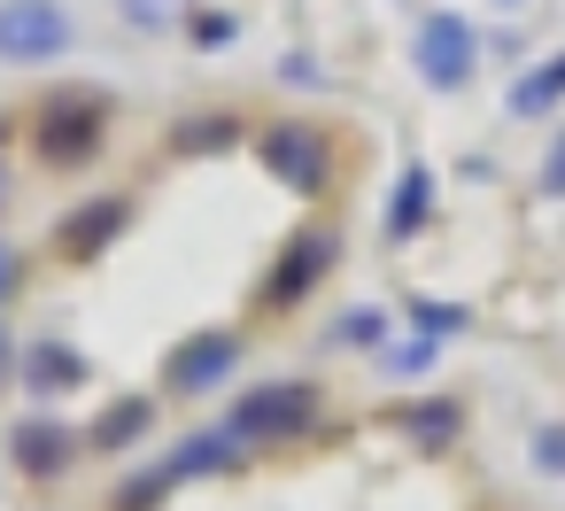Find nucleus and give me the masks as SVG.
Here are the masks:
<instances>
[{"label": "nucleus", "mask_w": 565, "mask_h": 511, "mask_svg": "<svg viewBox=\"0 0 565 511\" xmlns=\"http://www.w3.org/2000/svg\"><path fill=\"white\" fill-rule=\"evenodd\" d=\"M256 163H264L287 194H302V202H326V187H333V171H341L333 132H326V125H302V117L264 125V132H256Z\"/></svg>", "instance_id": "nucleus-3"}, {"label": "nucleus", "mask_w": 565, "mask_h": 511, "mask_svg": "<svg viewBox=\"0 0 565 511\" xmlns=\"http://www.w3.org/2000/svg\"><path fill=\"white\" fill-rule=\"evenodd\" d=\"M565 102V78H557V63H542V71H526L519 86H511V117H550Z\"/></svg>", "instance_id": "nucleus-19"}, {"label": "nucleus", "mask_w": 565, "mask_h": 511, "mask_svg": "<svg viewBox=\"0 0 565 511\" xmlns=\"http://www.w3.org/2000/svg\"><path fill=\"white\" fill-rule=\"evenodd\" d=\"M171 148H179V156H202V148H233V125H225V117H194V125H179V132H171Z\"/></svg>", "instance_id": "nucleus-21"}, {"label": "nucleus", "mask_w": 565, "mask_h": 511, "mask_svg": "<svg viewBox=\"0 0 565 511\" xmlns=\"http://www.w3.org/2000/svg\"><path fill=\"white\" fill-rule=\"evenodd\" d=\"M434 202H441V187H434V171H426V163L395 171V194H387V241H395V248H403V241H418V233H426V217H434Z\"/></svg>", "instance_id": "nucleus-14"}, {"label": "nucleus", "mask_w": 565, "mask_h": 511, "mask_svg": "<svg viewBox=\"0 0 565 511\" xmlns=\"http://www.w3.org/2000/svg\"><path fill=\"white\" fill-rule=\"evenodd\" d=\"M333 264H341V233L326 225V217H310V225H295L287 233V248L271 256V272H264V287H256V310H271V318H287V310H302L326 279H333Z\"/></svg>", "instance_id": "nucleus-1"}, {"label": "nucleus", "mask_w": 565, "mask_h": 511, "mask_svg": "<svg viewBox=\"0 0 565 511\" xmlns=\"http://www.w3.org/2000/svg\"><path fill=\"white\" fill-rule=\"evenodd\" d=\"M163 465H171V480H179V488H186V480H217V472H241V465H248V441L217 418V426L186 434L179 449H163Z\"/></svg>", "instance_id": "nucleus-10"}, {"label": "nucleus", "mask_w": 565, "mask_h": 511, "mask_svg": "<svg viewBox=\"0 0 565 511\" xmlns=\"http://www.w3.org/2000/svg\"><path fill=\"white\" fill-rule=\"evenodd\" d=\"M441 349H449V341H426V333H395V341H387V349H380L372 364H380L387 380H403V387H411V380H426V372L441 364Z\"/></svg>", "instance_id": "nucleus-16"}, {"label": "nucleus", "mask_w": 565, "mask_h": 511, "mask_svg": "<svg viewBox=\"0 0 565 511\" xmlns=\"http://www.w3.org/2000/svg\"><path fill=\"white\" fill-rule=\"evenodd\" d=\"M411 63H418V78L434 94H465L472 71H480V32L465 17H426L418 40H411Z\"/></svg>", "instance_id": "nucleus-7"}, {"label": "nucleus", "mask_w": 565, "mask_h": 511, "mask_svg": "<svg viewBox=\"0 0 565 511\" xmlns=\"http://www.w3.org/2000/svg\"><path fill=\"white\" fill-rule=\"evenodd\" d=\"M233 32H241V24H233L225 9H202V17H186V40H194V47H233Z\"/></svg>", "instance_id": "nucleus-23"}, {"label": "nucleus", "mask_w": 565, "mask_h": 511, "mask_svg": "<svg viewBox=\"0 0 565 511\" xmlns=\"http://www.w3.org/2000/svg\"><path fill=\"white\" fill-rule=\"evenodd\" d=\"M171 488H179V480H171V465L156 457V465H140V472H125V480H117L109 511H156V503H163Z\"/></svg>", "instance_id": "nucleus-17"}, {"label": "nucleus", "mask_w": 565, "mask_h": 511, "mask_svg": "<svg viewBox=\"0 0 565 511\" xmlns=\"http://www.w3.org/2000/svg\"><path fill=\"white\" fill-rule=\"evenodd\" d=\"M526 457H534V472L565 480V418H542V426L526 434Z\"/></svg>", "instance_id": "nucleus-20"}, {"label": "nucleus", "mask_w": 565, "mask_h": 511, "mask_svg": "<svg viewBox=\"0 0 565 511\" xmlns=\"http://www.w3.org/2000/svg\"><path fill=\"white\" fill-rule=\"evenodd\" d=\"M542 194H550V202H565V132H557V148L542 156Z\"/></svg>", "instance_id": "nucleus-24"}, {"label": "nucleus", "mask_w": 565, "mask_h": 511, "mask_svg": "<svg viewBox=\"0 0 565 511\" xmlns=\"http://www.w3.org/2000/svg\"><path fill=\"white\" fill-rule=\"evenodd\" d=\"M503 9H519V0H503Z\"/></svg>", "instance_id": "nucleus-29"}, {"label": "nucleus", "mask_w": 565, "mask_h": 511, "mask_svg": "<svg viewBox=\"0 0 565 511\" xmlns=\"http://www.w3.org/2000/svg\"><path fill=\"white\" fill-rule=\"evenodd\" d=\"M403 318H411V333H426V341H457L472 318H465V302H434V295H411L403 302Z\"/></svg>", "instance_id": "nucleus-18"}, {"label": "nucleus", "mask_w": 565, "mask_h": 511, "mask_svg": "<svg viewBox=\"0 0 565 511\" xmlns=\"http://www.w3.org/2000/svg\"><path fill=\"white\" fill-rule=\"evenodd\" d=\"M395 434L426 457H449L465 441V403L457 395H418V403H395Z\"/></svg>", "instance_id": "nucleus-12"}, {"label": "nucleus", "mask_w": 565, "mask_h": 511, "mask_svg": "<svg viewBox=\"0 0 565 511\" xmlns=\"http://www.w3.org/2000/svg\"><path fill=\"white\" fill-rule=\"evenodd\" d=\"M125 225H132V202L125 194H94L71 217H55V256L63 264H94V256H109L125 241Z\"/></svg>", "instance_id": "nucleus-9"}, {"label": "nucleus", "mask_w": 565, "mask_h": 511, "mask_svg": "<svg viewBox=\"0 0 565 511\" xmlns=\"http://www.w3.org/2000/svg\"><path fill=\"white\" fill-rule=\"evenodd\" d=\"M0 202H9V171H0Z\"/></svg>", "instance_id": "nucleus-28"}, {"label": "nucleus", "mask_w": 565, "mask_h": 511, "mask_svg": "<svg viewBox=\"0 0 565 511\" xmlns=\"http://www.w3.org/2000/svg\"><path fill=\"white\" fill-rule=\"evenodd\" d=\"M17 287H24V256H17L9 241H0V302H9Z\"/></svg>", "instance_id": "nucleus-25"}, {"label": "nucleus", "mask_w": 565, "mask_h": 511, "mask_svg": "<svg viewBox=\"0 0 565 511\" xmlns=\"http://www.w3.org/2000/svg\"><path fill=\"white\" fill-rule=\"evenodd\" d=\"M279 78H287V86H310V78H318V63H310V55H287V63H279Z\"/></svg>", "instance_id": "nucleus-27"}, {"label": "nucleus", "mask_w": 565, "mask_h": 511, "mask_svg": "<svg viewBox=\"0 0 565 511\" xmlns=\"http://www.w3.org/2000/svg\"><path fill=\"white\" fill-rule=\"evenodd\" d=\"M17 380H24L40 403H55V395H78V387L94 380V364H86V349H78V341H32V349H24V364H17Z\"/></svg>", "instance_id": "nucleus-11"}, {"label": "nucleus", "mask_w": 565, "mask_h": 511, "mask_svg": "<svg viewBox=\"0 0 565 511\" xmlns=\"http://www.w3.org/2000/svg\"><path fill=\"white\" fill-rule=\"evenodd\" d=\"M140 32H179V0H117Z\"/></svg>", "instance_id": "nucleus-22"}, {"label": "nucleus", "mask_w": 565, "mask_h": 511, "mask_svg": "<svg viewBox=\"0 0 565 511\" xmlns=\"http://www.w3.org/2000/svg\"><path fill=\"white\" fill-rule=\"evenodd\" d=\"M78 449H86V434H71L55 411H24L17 426H9V465L24 472V480H63L71 465H78Z\"/></svg>", "instance_id": "nucleus-8"}, {"label": "nucleus", "mask_w": 565, "mask_h": 511, "mask_svg": "<svg viewBox=\"0 0 565 511\" xmlns=\"http://www.w3.org/2000/svg\"><path fill=\"white\" fill-rule=\"evenodd\" d=\"M156 434V395H117V403H102L94 411V426H86V449H102V457H125V449H140Z\"/></svg>", "instance_id": "nucleus-13"}, {"label": "nucleus", "mask_w": 565, "mask_h": 511, "mask_svg": "<svg viewBox=\"0 0 565 511\" xmlns=\"http://www.w3.org/2000/svg\"><path fill=\"white\" fill-rule=\"evenodd\" d=\"M78 24L63 0H0V63H17V71H40L55 55H71Z\"/></svg>", "instance_id": "nucleus-5"}, {"label": "nucleus", "mask_w": 565, "mask_h": 511, "mask_svg": "<svg viewBox=\"0 0 565 511\" xmlns=\"http://www.w3.org/2000/svg\"><path fill=\"white\" fill-rule=\"evenodd\" d=\"M241 356H248V341L233 333V326H210V333H186L171 356H163V387L171 395H217L233 372H241Z\"/></svg>", "instance_id": "nucleus-6"}, {"label": "nucleus", "mask_w": 565, "mask_h": 511, "mask_svg": "<svg viewBox=\"0 0 565 511\" xmlns=\"http://www.w3.org/2000/svg\"><path fill=\"white\" fill-rule=\"evenodd\" d=\"M318 411H326L318 380H264V387H241V403L225 411V426L248 449H279V441H302L318 426Z\"/></svg>", "instance_id": "nucleus-2"}, {"label": "nucleus", "mask_w": 565, "mask_h": 511, "mask_svg": "<svg viewBox=\"0 0 565 511\" xmlns=\"http://www.w3.org/2000/svg\"><path fill=\"white\" fill-rule=\"evenodd\" d=\"M17 364H24V341H17L9 326H0V387H9V380H17Z\"/></svg>", "instance_id": "nucleus-26"}, {"label": "nucleus", "mask_w": 565, "mask_h": 511, "mask_svg": "<svg viewBox=\"0 0 565 511\" xmlns=\"http://www.w3.org/2000/svg\"><path fill=\"white\" fill-rule=\"evenodd\" d=\"M102 132H109V102H102L94 86H71V94H55V102L40 109V125H32V140H40V163H55V171H78V163H94V156H102Z\"/></svg>", "instance_id": "nucleus-4"}, {"label": "nucleus", "mask_w": 565, "mask_h": 511, "mask_svg": "<svg viewBox=\"0 0 565 511\" xmlns=\"http://www.w3.org/2000/svg\"><path fill=\"white\" fill-rule=\"evenodd\" d=\"M395 341V310H380V302H349L333 326H326V349H356V356H380Z\"/></svg>", "instance_id": "nucleus-15"}]
</instances>
